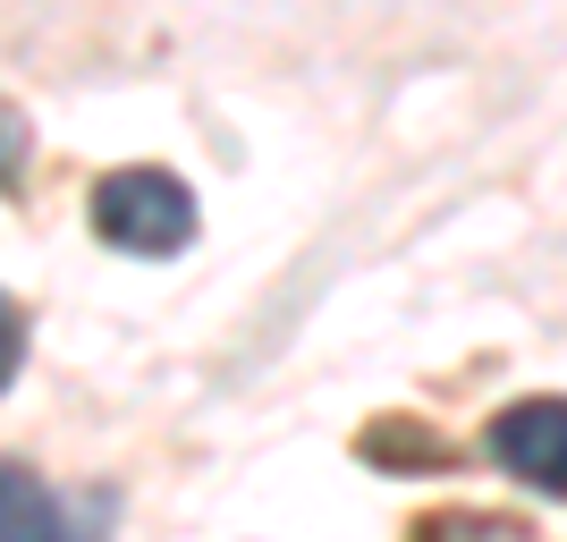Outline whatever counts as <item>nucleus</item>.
Here are the masks:
<instances>
[{
	"mask_svg": "<svg viewBox=\"0 0 567 542\" xmlns=\"http://www.w3.org/2000/svg\"><path fill=\"white\" fill-rule=\"evenodd\" d=\"M102 509H60L34 483V467H0V542H94Z\"/></svg>",
	"mask_w": 567,
	"mask_h": 542,
	"instance_id": "7ed1b4c3",
	"label": "nucleus"
},
{
	"mask_svg": "<svg viewBox=\"0 0 567 542\" xmlns=\"http://www.w3.org/2000/svg\"><path fill=\"white\" fill-rule=\"evenodd\" d=\"M415 542H534V534L517 518H492V509H441L415 525Z\"/></svg>",
	"mask_w": 567,
	"mask_h": 542,
	"instance_id": "20e7f679",
	"label": "nucleus"
},
{
	"mask_svg": "<svg viewBox=\"0 0 567 542\" xmlns=\"http://www.w3.org/2000/svg\"><path fill=\"white\" fill-rule=\"evenodd\" d=\"M94 229L127 255H178L195 237V195L169 170H111L94 187Z\"/></svg>",
	"mask_w": 567,
	"mask_h": 542,
	"instance_id": "f257e3e1",
	"label": "nucleus"
},
{
	"mask_svg": "<svg viewBox=\"0 0 567 542\" xmlns=\"http://www.w3.org/2000/svg\"><path fill=\"white\" fill-rule=\"evenodd\" d=\"M492 458L517 483L567 500V399H517L492 416Z\"/></svg>",
	"mask_w": 567,
	"mask_h": 542,
	"instance_id": "f03ea898",
	"label": "nucleus"
}]
</instances>
